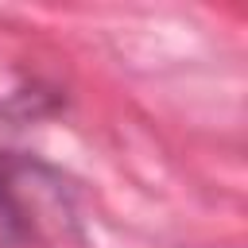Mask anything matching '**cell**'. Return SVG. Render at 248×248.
I'll use <instances>...</instances> for the list:
<instances>
[{
	"label": "cell",
	"instance_id": "cell-1",
	"mask_svg": "<svg viewBox=\"0 0 248 248\" xmlns=\"http://www.w3.org/2000/svg\"><path fill=\"white\" fill-rule=\"evenodd\" d=\"M12 163L0 159V248H12L27 236V225H23V205L16 198V178H12Z\"/></svg>",
	"mask_w": 248,
	"mask_h": 248
}]
</instances>
